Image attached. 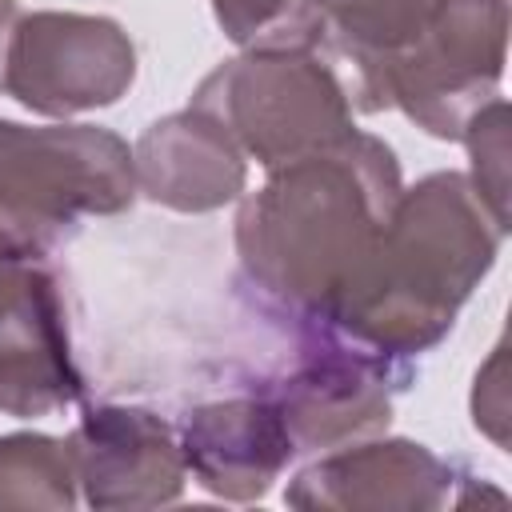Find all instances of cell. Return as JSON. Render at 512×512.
Listing matches in <instances>:
<instances>
[{
	"label": "cell",
	"instance_id": "9a60e30c",
	"mask_svg": "<svg viewBox=\"0 0 512 512\" xmlns=\"http://www.w3.org/2000/svg\"><path fill=\"white\" fill-rule=\"evenodd\" d=\"M212 16L236 48H268V44L320 48V28L308 0H212Z\"/></svg>",
	"mask_w": 512,
	"mask_h": 512
},
{
	"label": "cell",
	"instance_id": "52a82bcc",
	"mask_svg": "<svg viewBox=\"0 0 512 512\" xmlns=\"http://www.w3.org/2000/svg\"><path fill=\"white\" fill-rule=\"evenodd\" d=\"M416 380L404 360H384L336 332H304L300 356L260 392L276 404L296 452H332L388 432L396 392Z\"/></svg>",
	"mask_w": 512,
	"mask_h": 512
},
{
	"label": "cell",
	"instance_id": "d6986e66",
	"mask_svg": "<svg viewBox=\"0 0 512 512\" xmlns=\"http://www.w3.org/2000/svg\"><path fill=\"white\" fill-rule=\"evenodd\" d=\"M16 20H20L16 0H0V92H4V56H8V40H12Z\"/></svg>",
	"mask_w": 512,
	"mask_h": 512
},
{
	"label": "cell",
	"instance_id": "5bb4252c",
	"mask_svg": "<svg viewBox=\"0 0 512 512\" xmlns=\"http://www.w3.org/2000/svg\"><path fill=\"white\" fill-rule=\"evenodd\" d=\"M80 500L68 440L44 432L0 436V508L72 512Z\"/></svg>",
	"mask_w": 512,
	"mask_h": 512
},
{
	"label": "cell",
	"instance_id": "6da1fadb",
	"mask_svg": "<svg viewBox=\"0 0 512 512\" xmlns=\"http://www.w3.org/2000/svg\"><path fill=\"white\" fill-rule=\"evenodd\" d=\"M240 196L236 260L256 304L296 332H316L372 256L404 188L392 144L352 128L300 160L264 168Z\"/></svg>",
	"mask_w": 512,
	"mask_h": 512
},
{
	"label": "cell",
	"instance_id": "277c9868",
	"mask_svg": "<svg viewBox=\"0 0 512 512\" xmlns=\"http://www.w3.org/2000/svg\"><path fill=\"white\" fill-rule=\"evenodd\" d=\"M128 140L100 124L0 120V204L44 244L68 240L84 216H120L136 204Z\"/></svg>",
	"mask_w": 512,
	"mask_h": 512
},
{
	"label": "cell",
	"instance_id": "4fadbf2b",
	"mask_svg": "<svg viewBox=\"0 0 512 512\" xmlns=\"http://www.w3.org/2000/svg\"><path fill=\"white\" fill-rule=\"evenodd\" d=\"M320 48L348 64L352 112H384V68L420 36L436 0H308Z\"/></svg>",
	"mask_w": 512,
	"mask_h": 512
},
{
	"label": "cell",
	"instance_id": "8fae6325",
	"mask_svg": "<svg viewBox=\"0 0 512 512\" xmlns=\"http://www.w3.org/2000/svg\"><path fill=\"white\" fill-rule=\"evenodd\" d=\"M176 436L196 484L232 504L264 500L296 456V444L264 392L196 404Z\"/></svg>",
	"mask_w": 512,
	"mask_h": 512
},
{
	"label": "cell",
	"instance_id": "9c48e42d",
	"mask_svg": "<svg viewBox=\"0 0 512 512\" xmlns=\"http://www.w3.org/2000/svg\"><path fill=\"white\" fill-rule=\"evenodd\" d=\"M460 476L428 444L408 436H368L304 464L284 504L300 512H436L456 504Z\"/></svg>",
	"mask_w": 512,
	"mask_h": 512
},
{
	"label": "cell",
	"instance_id": "5b68a950",
	"mask_svg": "<svg viewBox=\"0 0 512 512\" xmlns=\"http://www.w3.org/2000/svg\"><path fill=\"white\" fill-rule=\"evenodd\" d=\"M508 64V0H436L420 36L384 68L380 100L420 132L460 140L464 124L500 96Z\"/></svg>",
	"mask_w": 512,
	"mask_h": 512
},
{
	"label": "cell",
	"instance_id": "e0dca14e",
	"mask_svg": "<svg viewBox=\"0 0 512 512\" xmlns=\"http://www.w3.org/2000/svg\"><path fill=\"white\" fill-rule=\"evenodd\" d=\"M56 248L44 244L28 224H20L4 204H0V312L12 304V296L20 292V284L28 280V272L36 264H48Z\"/></svg>",
	"mask_w": 512,
	"mask_h": 512
},
{
	"label": "cell",
	"instance_id": "7a4b0ae2",
	"mask_svg": "<svg viewBox=\"0 0 512 512\" xmlns=\"http://www.w3.org/2000/svg\"><path fill=\"white\" fill-rule=\"evenodd\" d=\"M504 236L508 228L464 172H428L400 188L372 256L316 332L412 364L452 332L460 308L492 272Z\"/></svg>",
	"mask_w": 512,
	"mask_h": 512
},
{
	"label": "cell",
	"instance_id": "ac0fdd59",
	"mask_svg": "<svg viewBox=\"0 0 512 512\" xmlns=\"http://www.w3.org/2000/svg\"><path fill=\"white\" fill-rule=\"evenodd\" d=\"M504 344L492 348L488 364L476 372L472 388V424L496 444L508 448V384H504Z\"/></svg>",
	"mask_w": 512,
	"mask_h": 512
},
{
	"label": "cell",
	"instance_id": "30bf717a",
	"mask_svg": "<svg viewBox=\"0 0 512 512\" xmlns=\"http://www.w3.org/2000/svg\"><path fill=\"white\" fill-rule=\"evenodd\" d=\"M80 400L84 372L72 356L64 292L52 268L36 264L0 312V412L36 420Z\"/></svg>",
	"mask_w": 512,
	"mask_h": 512
},
{
	"label": "cell",
	"instance_id": "3957f363",
	"mask_svg": "<svg viewBox=\"0 0 512 512\" xmlns=\"http://www.w3.org/2000/svg\"><path fill=\"white\" fill-rule=\"evenodd\" d=\"M188 104L208 112L260 168L320 152L356 128L340 68L304 44L244 48L216 64Z\"/></svg>",
	"mask_w": 512,
	"mask_h": 512
},
{
	"label": "cell",
	"instance_id": "2e32d148",
	"mask_svg": "<svg viewBox=\"0 0 512 512\" xmlns=\"http://www.w3.org/2000/svg\"><path fill=\"white\" fill-rule=\"evenodd\" d=\"M460 144L468 148V184L488 204V212L512 228L508 216V100H488L460 132Z\"/></svg>",
	"mask_w": 512,
	"mask_h": 512
},
{
	"label": "cell",
	"instance_id": "ba28073f",
	"mask_svg": "<svg viewBox=\"0 0 512 512\" xmlns=\"http://www.w3.org/2000/svg\"><path fill=\"white\" fill-rule=\"evenodd\" d=\"M76 484L96 512L164 508L184 496V452L176 428L136 404H88L64 436Z\"/></svg>",
	"mask_w": 512,
	"mask_h": 512
},
{
	"label": "cell",
	"instance_id": "8992f818",
	"mask_svg": "<svg viewBox=\"0 0 512 512\" xmlns=\"http://www.w3.org/2000/svg\"><path fill=\"white\" fill-rule=\"evenodd\" d=\"M136 80V44L112 16L28 12L4 56V92L36 116L68 120L112 108Z\"/></svg>",
	"mask_w": 512,
	"mask_h": 512
},
{
	"label": "cell",
	"instance_id": "7c38bea8",
	"mask_svg": "<svg viewBox=\"0 0 512 512\" xmlns=\"http://www.w3.org/2000/svg\"><path fill=\"white\" fill-rule=\"evenodd\" d=\"M132 164L136 188L152 204L184 216L216 212L248 188V156L208 112L192 104L152 120L132 148Z\"/></svg>",
	"mask_w": 512,
	"mask_h": 512
}]
</instances>
